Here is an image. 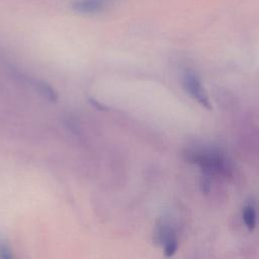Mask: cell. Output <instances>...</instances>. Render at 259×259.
Listing matches in <instances>:
<instances>
[{
	"label": "cell",
	"instance_id": "6da1fadb",
	"mask_svg": "<svg viewBox=\"0 0 259 259\" xmlns=\"http://www.w3.org/2000/svg\"><path fill=\"white\" fill-rule=\"evenodd\" d=\"M183 85H184V88L187 91V93L193 99H195L200 105H202L203 107H205L207 109L211 108L210 101H209L197 75L193 71L187 70L184 73Z\"/></svg>",
	"mask_w": 259,
	"mask_h": 259
},
{
	"label": "cell",
	"instance_id": "7a4b0ae2",
	"mask_svg": "<svg viewBox=\"0 0 259 259\" xmlns=\"http://www.w3.org/2000/svg\"><path fill=\"white\" fill-rule=\"evenodd\" d=\"M187 159L202 169L211 173H223L226 172V166L224 159L217 154L212 153H194L187 154Z\"/></svg>",
	"mask_w": 259,
	"mask_h": 259
},
{
	"label": "cell",
	"instance_id": "3957f363",
	"mask_svg": "<svg viewBox=\"0 0 259 259\" xmlns=\"http://www.w3.org/2000/svg\"><path fill=\"white\" fill-rule=\"evenodd\" d=\"M31 85L33 86V88L47 100L51 101V102H56L59 98V95L57 93V91L54 89V87H52L49 83H47L44 80L40 79H31Z\"/></svg>",
	"mask_w": 259,
	"mask_h": 259
},
{
	"label": "cell",
	"instance_id": "277c9868",
	"mask_svg": "<svg viewBox=\"0 0 259 259\" xmlns=\"http://www.w3.org/2000/svg\"><path fill=\"white\" fill-rule=\"evenodd\" d=\"M103 6L104 0H79L74 3V9L80 13H96Z\"/></svg>",
	"mask_w": 259,
	"mask_h": 259
},
{
	"label": "cell",
	"instance_id": "5b68a950",
	"mask_svg": "<svg viewBox=\"0 0 259 259\" xmlns=\"http://www.w3.org/2000/svg\"><path fill=\"white\" fill-rule=\"evenodd\" d=\"M243 221L249 231H253L256 226V210L252 205L243 208Z\"/></svg>",
	"mask_w": 259,
	"mask_h": 259
},
{
	"label": "cell",
	"instance_id": "8992f818",
	"mask_svg": "<svg viewBox=\"0 0 259 259\" xmlns=\"http://www.w3.org/2000/svg\"><path fill=\"white\" fill-rule=\"evenodd\" d=\"M163 246H164V255L166 257H171L173 256L176 251H177V248H178V242H177V239L176 237L173 235L171 237H169L164 243H163Z\"/></svg>",
	"mask_w": 259,
	"mask_h": 259
},
{
	"label": "cell",
	"instance_id": "52a82bcc",
	"mask_svg": "<svg viewBox=\"0 0 259 259\" xmlns=\"http://www.w3.org/2000/svg\"><path fill=\"white\" fill-rule=\"evenodd\" d=\"M13 257L11 248L4 239H0V258L10 259Z\"/></svg>",
	"mask_w": 259,
	"mask_h": 259
},
{
	"label": "cell",
	"instance_id": "ba28073f",
	"mask_svg": "<svg viewBox=\"0 0 259 259\" xmlns=\"http://www.w3.org/2000/svg\"><path fill=\"white\" fill-rule=\"evenodd\" d=\"M89 102H90V104H91L93 107L97 108L98 110L105 111V110H108V109H109L105 104L99 102L98 100H96V99H94V98H89Z\"/></svg>",
	"mask_w": 259,
	"mask_h": 259
}]
</instances>
